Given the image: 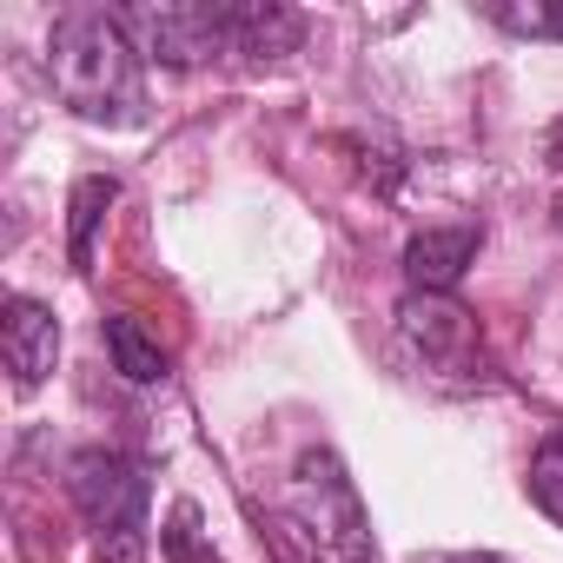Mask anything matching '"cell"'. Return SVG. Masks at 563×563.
<instances>
[{
  "label": "cell",
  "mask_w": 563,
  "mask_h": 563,
  "mask_svg": "<svg viewBox=\"0 0 563 563\" xmlns=\"http://www.w3.org/2000/svg\"><path fill=\"white\" fill-rule=\"evenodd\" d=\"M47 74L74 120L87 126H140L146 120V80L140 47L120 14L107 8H67L47 34Z\"/></svg>",
  "instance_id": "obj_1"
},
{
  "label": "cell",
  "mask_w": 563,
  "mask_h": 563,
  "mask_svg": "<svg viewBox=\"0 0 563 563\" xmlns=\"http://www.w3.org/2000/svg\"><path fill=\"white\" fill-rule=\"evenodd\" d=\"M67 497L80 510V523L93 530L100 563H146V504H153V477L140 457L126 451H80L67 464Z\"/></svg>",
  "instance_id": "obj_2"
},
{
  "label": "cell",
  "mask_w": 563,
  "mask_h": 563,
  "mask_svg": "<svg viewBox=\"0 0 563 563\" xmlns=\"http://www.w3.org/2000/svg\"><path fill=\"white\" fill-rule=\"evenodd\" d=\"M120 21L159 67H206L239 54V0H140Z\"/></svg>",
  "instance_id": "obj_3"
},
{
  "label": "cell",
  "mask_w": 563,
  "mask_h": 563,
  "mask_svg": "<svg viewBox=\"0 0 563 563\" xmlns=\"http://www.w3.org/2000/svg\"><path fill=\"white\" fill-rule=\"evenodd\" d=\"M292 510H299V530H312L325 550H339L345 563H372L378 543H372V517H365V497L352 484V471L339 464V451L312 444L292 471Z\"/></svg>",
  "instance_id": "obj_4"
},
{
  "label": "cell",
  "mask_w": 563,
  "mask_h": 563,
  "mask_svg": "<svg viewBox=\"0 0 563 563\" xmlns=\"http://www.w3.org/2000/svg\"><path fill=\"white\" fill-rule=\"evenodd\" d=\"M398 339L411 345V358L438 378H477L484 372V339L477 319L451 299V292H405L398 299Z\"/></svg>",
  "instance_id": "obj_5"
},
{
  "label": "cell",
  "mask_w": 563,
  "mask_h": 563,
  "mask_svg": "<svg viewBox=\"0 0 563 563\" xmlns=\"http://www.w3.org/2000/svg\"><path fill=\"white\" fill-rule=\"evenodd\" d=\"M0 358H8V372H14L21 391L47 385L54 358H60V319H54V306H41L27 292H14L8 306H0Z\"/></svg>",
  "instance_id": "obj_6"
},
{
  "label": "cell",
  "mask_w": 563,
  "mask_h": 563,
  "mask_svg": "<svg viewBox=\"0 0 563 563\" xmlns=\"http://www.w3.org/2000/svg\"><path fill=\"white\" fill-rule=\"evenodd\" d=\"M477 245H484V225H477V219L424 225V232L405 245V278H411V292H451L457 278L477 265Z\"/></svg>",
  "instance_id": "obj_7"
},
{
  "label": "cell",
  "mask_w": 563,
  "mask_h": 563,
  "mask_svg": "<svg viewBox=\"0 0 563 563\" xmlns=\"http://www.w3.org/2000/svg\"><path fill=\"white\" fill-rule=\"evenodd\" d=\"M306 41V14L278 8V0H239V54L245 60H286Z\"/></svg>",
  "instance_id": "obj_8"
},
{
  "label": "cell",
  "mask_w": 563,
  "mask_h": 563,
  "mask_svg": "<svg viewBox=\"0 0 563 563\" xmlns=\"http://www.w3.org/2000/svg\"><path fill=\"white\" fill-rule=\"evenodd\" d=\"M113 199H120V179L113 173H87L74 186V199H67V258L80 272H93V232H100V219H107Z\"/></svg>",
  "instance_id": "obj_9"
},
{
  "label": "cell",
  "mask_w": 563,
  "mask_h": 563,
  "mask_svg": "<svg viewBox=\"0 0 563 563\" xmlns=\"http://www.w3.org/2000/svg\"><path fill=\"white\" fill-rule=\"evenodd\" d=\"M107 352H113V372L126 385H159L166 378V352H159V339L133 312H113L107 319Z\"/></svg>",
  "instance_id": "obj_10"
},
{
  "label": "cell",
  "mask_w": 563,
  "mask_h": 563,
  "mask_svg": "<svg viewBox=\"0 0 563 563\" xmlns=\"http://www.w3.org/2000/svg\"><path fill=\"white\" fill-rule=\"evenodd\" d=\"M530 497L550 523H563V431H550L530 457Z\"/></svg>",
  "instance_id": "obj_11"
},
{
  "label": "cell",
  "mask_w": 563,
  "mask_h": 563,
  "mask_svg": "<svg viewBox=\"0 0 563 563\" xmlns=\"http://www.w3.org/2000/svg\"><path fill=\"white\" fill-rule=\"evenodd\" d=\"M490 21L530 41H563V0H504V8H490Z\"/></svg>",
  "instance_id": "obj_12"
},
{
  "label": "cell",
  "mask_w": 563,
  "mask_h": 563,
  "mask_svg": "<svg viewBox=\"0 0 563 563\" xmlns=\"http://www.w3.org/2000/svg\"><path fill=\"white\" fill-rule=\"evenodd\" d=\"M192 530H199V510H192V504H179V510H173V523L159 530V543H166V556H173V563H192V556H199V537H192Z\"/></svg>",
  "instance_id": "obj_13"
},
{
  "label": "cell",
  "mask_w": 563,
  "mask_h": 563,
  "mask_svg": "<svg viewBox=\"0 0 563 563\" xmlns=\"http://www.w3.org/2000/svg\"><path fill=\"white\" fill-rule=\"evenodd\" d=\"M543 159H550V166H556V173H563V120H556V126H550V133H543Z\"/></svg>",
  "instance_id": "obj_14"
},
{
  "label": "cell",
  "mask_w": 563,
  "mask_h": 563,
  "mask_svg": "<svg viewBox=\"0 0 563 563\" xmlns=\"http://www.w3.org/2000/svg\"><path fill=\"white\" fill-rule=\"evenodd\" d=\"M550 212H556V225H563V192H556V206H550Z\"/></svg>",
  "instance_id": "obj_15"
}]
</instances>
